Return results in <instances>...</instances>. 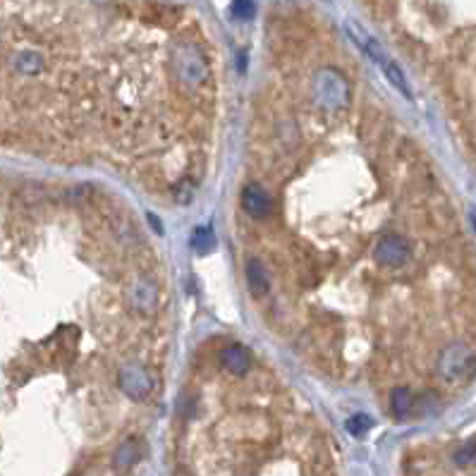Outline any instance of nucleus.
<instances>
[{
    "instance_id": "11",
    "label": "nucleus",
    "mask_w": 476,
    "mask_h": 476,
    "mask_svg": "<svg viewBox=\"0 0 476 476\" xmlns=\"http://www.w3.org/2000/svg\"><path fill=\"white\" fill-rule=\"evenodd\" d=\"M390 405H393L395 416H405V414H409L412 405H414V398H412V393L407 388H395L393 393H390Z\"/></svg>"
},
{
    "instance_id": "14",
    "label": "nucleus",
    "mask_w": 476,
    "mask_h": 476,
    "mask_svg": "<svg viewBox=\"0 0 476 476\" xmlns=\"http://www.w3.org/2000/svg\"><path fill=\"white\" fill-rule=\"evenodd\" d=\"M232 17L242 19V22L252 19L254 17V3H252V0H235V3H232Z\"/></svg>"
},
{
    "instance_id": "5",
    "label": "nucleus",
    "mask_w": 476,
    "mask_h": 476,
    "mask_svg": "<svg viewBox=\"0 0 476 476\" xmlns=\"http://www.w3.org/2000/svg\"><path fill=\"white\" fill-rule=\"evenodd\" d=\"M472 364H474V357L469 347L452 345L450 350L441 357V373L448 380H459V378H464V373H467L469 369H472Z\"/></svg>"
},
{
    "instance_id": "2",
    "label": "nucleus",
    "mask_w": 476,
    "mask_h": 476,
    "mask_svg": "<svg viewBox=\"0 0 476 476\" xmlns=\"http://www.w3.org/2000/svg\"><path fill=\"white\" fill-rule=\"evenodd\" d=\"M175 72L184 84H201L209 77V65L194 44H182L175 49Z\"/></svg>"
},
{
    "instance_id": "4",
    "label": "nucleus",
    "mask_w": 476,
    "mask_h": 476,
    "mask_svg": "<svg viewBox=\"0 0 476 476\" xmlns=\"http://www.w3.org/2000/svg\"><path fill=\"white\" fill-rule=\"evenodd\" d=\"M118 378H120V388H123L132 400L146 398L153 388L151 376L146 373L144 367H139V364H127V367H123Z\"/></svg>"
},
{
    "instance_id": "1",
    "label": "nucleus",
    "mask_w": 476,
    "mask_h": 476,
    "mask_svg": "<svg viewBox=\"0 0 476 476\" xmlns=\"http://www.w3.org/2000/svg\"><path fill=\"white\" fill-rule=\"evenodd\" d=\"M311 96L314 103L319 105L326 113H337V110H345L350 103V87H347V79L340 75L333 67H324L314 75L311 82Z\"/></svg>"
},
{
    "instance_id": "8",
    "label": "nucleus",
    "mask_w": 476,
    "mask_h": 476,
    "mask_svg": "<svg viewBox=\"0 0 476 476\" xmlns=\"http://www.w3.org/2000/svg\"><path fill=\"white\" fill-rule=\"evenodd\" d=\"M247 283L254 290V294H263L268 290V273L258 258H252L247 263Z\"/></svg>"
},
{
    "instance_id": "10",
    "label": "nucleus",
    "mask_w": 476,
    "mask_h": 476,
    "mask_svg": "<svg viewBox=\"0 0 476 476\" xmlns=\"http://www.w3.org/2000/svg\"><path fill=\"white\" fill-rule=\"evenodd\" d=\"M380 70H383L385 79H388V82L393 84V87L398 89L400 94H405L407 98H412V91H409V87H407V82H405V75H402V70H400L398 65H395L393 60L383 62V65H380Z\"/></svg>"
},
{
    "instance_id": "6",
    "label": "nucleus",
    "mask_w": 476,
    "mask_h": 476,
    "mask_svg": "<svg viewBox=\"0 0 476 476\" xmlns=\"http://www.w3.org/2000/svg\"><path fill=\"white\" fill-rule=\"evenodd\" d=\"M242 209H245L249 215H254V218H263L266 213H271L273 201L261 184L252 182L242 189Z\"/></svg>"
},
{
    "instance_id": "3",
    "label": "nucleus",
    "mask_w": 476,
    "mask_h": 476,
    "mask_svg": "<svg viewBox=\"0 0 476 476\" xmlns=\"http://www.w3.org/2000/svg\"><path fill=\"white\" fill-rule=\"evenodd\" d=\"M373 256H376L378 266L400 268L407 261V256H409V247H407V242L400 235H385L380 237L376 249H373Z\"/></svg>"
},
{
    "instance_id": "13",
    "label": "nucleus",
    "mask_w": 476,
    "mask_h": 476,
    "mask_svg": "<svg viewBox=\"0 0 476 476\" xmlns=\"http://www.w3.org/2000/svg\"><path fill=\"white\" fill-rule=\"evenodd\" d=\"M347 431L352 433V436H364V433L371 428V419H369L367 414H354L352 419H347Z\"/></svg>"
},
{
    "instance_id": "12",
    "label": "nucleus",
    "mask_w": 476,
    "mask_h": 476,
    "mask_svg": "<svg viewBox=\"0 0 476 476\" xmlns=\"http://www.w3.org/2000/svg\"><path fill=\"white\" fill-rule=\"evenodd\" d=\"M192 245H194V249H197L199 254H209V252H213V247H215L213 227H209V225L197 227V230H194V237H192Z\"/></svg>"
},
{
    "instance_id": "7",
    "label": "nucleus",
    "mask_w": 476,
    "mask_h": 476,
    "mask_svg": "<svg viewBox=\"0 0 476 476\" xmlns=\"http://www.w3.org/2000/svg\"><path fill=\"white\" fill-rule=\"evenodd\" d=\"M220 364H223V367L230 373H235V376H242V373L249 371L252 359H249V352H247L245 347L230 345V347H225V350L220 352Z\"/></svg>"
},
{
    "instance_id": "9",
    "label": "nucleus",
    "mask_w": 476,
    "mask_h": 476,
    "mask_svg": "<svg viewBox=\"0 0 476 476\" xmlns=\"http://www.w3.org/2000/svg\"><path fill=\"white\" fill-rule=\"evenodd\" d=\"M15 67L26 77L39 75V72L44 70V58H41V53H36V51H22V53H17V58H15Z\"/></svg>"
}]
</instances>
